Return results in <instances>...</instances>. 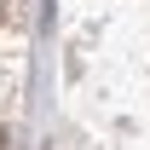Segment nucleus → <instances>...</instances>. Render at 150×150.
Listing matches in <instances>:
<instances>
[]
</instances>
